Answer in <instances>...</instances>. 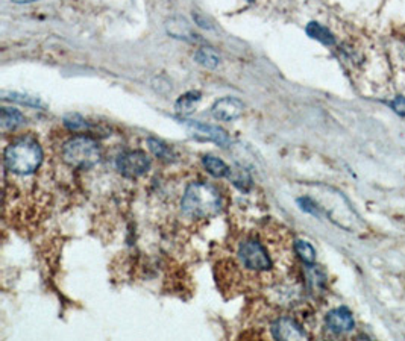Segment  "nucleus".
Wrapping results in <instances>:
<instances>
[{"mask_svg":"<svg viewBox=\"0 0 405 341\" xmlns=\"http://www.w3.org/2000/svg\"><path fill=\"white\" fill-rule=\"evenodd\" d=\"M222 200L219 191L205 182H193L184 193L181 208L184 214L196 219H208L219 214Z\"/></svg>","mask_w":405,"mask_h":341,"instance_id":"nucleus-1","label":"nucleus"},{"mask_svg":"<svg viewBox=\"0 0 405 341\" xmlns=\"http://www.w3.org/2000/svg\"><path fill=\"white\" fill-rule=\"evenodd\" d=\"M43 161V152L33 140H20L9 144L5 151V166L17 175L33 173Z\"/></svg>","mask_w":405,"mask_h":341,"instance_id":"nucleus-2","label":"nucleus"},{"mask_svg":"<svg viewBox=\"0 0 405 341\" xmlns=\"http://www.w3.org/2000/svg\"><path fill=\"white\" fill-rule=\"evenodd\" d=\"M64 161L76 168H90L99 163L100 151L94 140L80 135L69 140L63 147Z\"/></svg>","mask_w":405,"mask_h":341,"instance_id":"nucleus-3","label":"nucleus"},{"mask_svg":"<svg viewBox=\"0 0 405 341\" xmlns=\"http://www.w3.org/2000/svg\"><path fill=\"white\" fill-rule=\"evenodd\" d=\"M239 259L242 266L252 273H264L272 269V258L267 249L256 240H246L239 247Z\"/></svg>","mask_w":405,"mask_h":341,"instance_id":"nucleus-4","label":"nucleus"},{"mask_svg":"<svg viewBox=\"0 0 405 341\" xmlns=\"http://www.w3.org/2000/svg\"><path fill=\"white\" fill-rule=\"evenodd\" d=\"M116 166H117L120 175L129 178V179H135L148 172L151 167V158L144 152L132 151V152L122 153L117 158Z\"/></svg>","mask_w":405,"mask_h":341,"instance_id":"nucleus-5","label":"nucleus"},{"mask_svg":"<svg viewBox=\"0 0 405 341\" xmlns=\"http://www.w3.org/2000/svg\"><path fill=\"white\" fill-rule=\"evenodd\" d=\"M272 334L276 340H307L308 335L302 326L290 317H281L272 325Z\"/></svg>","mask_w":405,"mask_h":341,"instance_id":"nucleus-6","label":"nucleus"},{"mask_svg":"<svg viewBox=\"0 0 405 341\" xmlns=\"http://www.w3.org/2000/svg\"><path fill=\"white\" fill-rule=\"evenodd\" d=\"M244 105L239 99L235 97H223L217 100L215 105H212V117L222 120V121H231L239 119L243 114Z\"/></svg>","mask_w":405,"mask_h":341,"instance_id":"nucleus-7","label":"nucleus"},{"mask_svg":"<svg viewBox=\"0 0 405 341\" xmlns=\"http://www.w3.org/2000/svg\"><path fill=\"white\" fill-rule=\"evenodd\" d=\"M184 124L188 129L193 131L196 135H200L202 139L215 141L220 146H227L230 143L228 134L217 126H212V124H205V123L193 121V120H184Z\"/></svg>","mask_w":405,"mask_h":341,"instance_id":"nucleus-8","label":"nucleus"},{"mask_svg":"<svg viewBox=\"0 0 405 341\" xmlns=\"http://www.w3.org/2000/svg\"><path fill=\"white\" fill-rule=\"evenodd\" d=\"M326 326L330 328V331L334 334H345L350 332L355 328V322L352 314L346 308H337L328 313L326 315Z\"/></svg>","mask_w":405,"mask_h":341,"instance_id":"nucleus-9","label":"nucleus"},{"mask_svg":"<svg viewBox=\"0 0 405 341\" xmlns=\"http://www.w3.org/2000/svg\"><path fill=\"white\" fill-rule=\"evenodd\" d=\"M167 32L175 38L187 41H195V37H198L196 33H193V31H191L187 20L179 17L167 21Z\"/></svg>","mask_w":405,"mask_h":341,"instance_id":"nucleus-10","label":"nucleus"},{"mask_svg":"<svg viewBox=\"0 0 405 341\" xmlns=\"http://www.w3.org/2000/svg\"><path fill=\"white\" fill-rule=\"evenodd\" d=\"M0 123H2L4 129H16L25 123V117L14 108H4L2 114H0Z\"/></svg>","mask_w":405,"mask_h":341,"instance_id":"nucleus-11","label":"nucleus"},{"mask_svg":"<svg viewBox=\"0 0 405 341\" xmlns=\"http://www.w3.org/2000/svg\"><path fill=\"white\" fill-rule=\"evenodd\" d=\"M204 166L208 170V173L215 178H225V176H228L231 172V168L225 164L222 159L211 156V155L204 156Z\"/></svg>","mask_w":405,"mask_h":341,"instance_id":"nucleus-12","label":"nucleus"},{"mask_svg":"<svg viewBox=\"0 0 405 341\" xmlns=\"http://www.w3.org/2000/svg\"><path fill=\"white\" fill-rule=\"evenodd\" d=\"M307 33L308 36L313 38V40H318L326 45H333L335 43L334 40V36L333 33L326 29L325 26L319 25V23H310V25H307Z\"/></svg>","mask_w":405,"mask_h":341,"instance_id":"nucleus-13","label":"nucleus"},{"mask_svg":"<svg viewBox=\"0 0 405 341\" xmlns=\"http://www.w3.org/2000/svg\"><path fill=\"white\" fill-rule=\"evenodd\" d=\"M195 61L207 68H216L220 63V56L210 48H202L195 53Z\"/></svg>","mask_w":405,"mask_h":341,"instance_id":"nucleus-14","label":"nucleus"},{"mask_svg":"<svg viewBox=\"0 0 405 341\" xmlns=\"http://www.w3.org/2000/svg\"><path fill=\"white\" fill-rule=\"evenodd\" d=\"M295 252L307 266H311V264L316 263V250H314V247L310 243L303 242V240H296L295 242Z\"/></svg>","mask_w":405,"mask_h":341,"instance_id":"nucleus-15","label":"nucleus"},{"mask_svg":"<svg viewBox=\"0 0 405 341\" xmlns=\"http://www.w3.org/2000/svg\"><path fill=\"white\" fill-rule=\"evenodd\" d=\"M200 100V93L199 91H190V93L183 94L176 100V109L179 112H190L195 108V105Z\"/></svg>","mask_w":405,"mask_h":341,"instance_id":"nucleus-16","label":"nucleus"},{"mask_svg":"<svg viewBox=\"0 0 405 341\" xmlns=\"http://www.w3.org/2000/svg\"><path fill=\"white\" fill-rule=\"evenodd\" d=\"M148 146H149L151 152L155 156H158L161 159H167V161H171V159L173 158L172 149L167 144H164L163 141H158V140H155V139H149L148 140Z\"/></svg>","mask_w":405,"mask_h":341,"instance_id":"nucleus-17","label":"nucleus"},{"mask_svg":"<svg viewBox=\"0 0 405 341\" xmlns=\"http://www.w3.org/2000/svg\"><path fill=\"white\" fill-rule=\"evenodd\" d=\"M5 99L18 102V104H21V105H28V107H43V104L40 102V99L32 97V96H28V94L11 93V94H9V97H5Z\"/></svg>","mask_w":405,"mask_h":341,"instance_id":"nucleus-18","label":"nucleus"},{"mask_svg":"<svg viewBox=\"0 0 405 341\" xmlns=\"http://www.w3.org/2000/svg\"><path fill=\"white\" fill-rule=\"evenodd\" d=\"M64 124H65V126L69 128L70 131H81V129H85V128H87V123H85L80 116H69V117H65Z\"/></svg>","mask_w":405,"mask_h":341,"instance_id":"nucleus-19","label":"nucleus"},{"mask_svg":"<svg viewBox=\"0 0 405 341\" xmlns=\"http://www.w3.org/2000/svg\"><path fill=\"white\" fill-rule=\"evenodd\" d=\"M392 108H393V111H395L396 114H399V116H405V97L399 96V97L393 99Z\"/></svg>","mask_w":405,"mask_h":341,"instance_id":"nucleus-20","label":"nucleus"},{"mask_svg":"<svg viewBox=\"0 0 405 341\" xmlns=\"http://www.w3.org/2000/svg\"><path fill=\"white\" fill-rule=\"evenodd\" d=\"M16 4H31V2H36V0H13Z\"/></svg>","mask_w":405,"mask_h":341,"instance_id":"nucleus-21","label":"nucleus"},{"mask_svg":"<svg viewBox=\"0 0 405 341\" xmlns=\"http://www.w3.org/2000/svg\"><path fill=\"white\" fill-rule=\"evenodd\" d=\"M247 2H255V0H247Z\"/></svg>","mask_w":405,"mask_h":341,"instance_id":"nucleus-22","label":"nucleus"}]
</instances>
